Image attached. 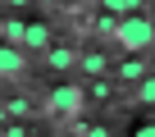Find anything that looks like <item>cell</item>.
Segmentation results:
<instances>
[{
    "label": "cell",
    "instance_id": "1",
    "mask_svg": "<svg viewBox=\"0 0 155 137\" xmlns=\"http://www.w3.org/2000/svg\"><path fill=\"white\" fill-rule=\"evenodd\" d=\"M114 37H119V46L132 50V55H150V50H155V23H150L146 14H123V18L114 23Z\"/></svg>",
    "mask_w": 155,
    "mask_h": 137
},
{
    "label": "cell",
    "instance_id": "2",
    "mask_svg": "<svg viewBox=\"0 0 155 137\" xmlns=\"http://www.w3.org/2000/svg\"><path fill=\"white\" fill-rule=\"evenodd\" d=\"M82 101H87V92H78V87L59 82V87H50L46 110H50V119H68V114H78V105H82Z\"/></svg>",
    "mask_w": 155,
    "mask_h": 137
},
{
    "label": "cell",
    "instance_id": "3",
    "mask_svg": "<svg viewBox=\"0 0 155 137\" xmlns=\"http://www.w3.org/2000/svg\"><path fill=\"white\" fill-rule=\"evenodd\" d=\"M23 73V46L9 41V46H0V78H14Z\"/></svg>",
    "mask_w": 155,
    "mask_h": 137
},
{
    "label": "cell",
    "instance_id": "4",
    "mask_svg": "<svg viewBox=\"0 0 155 137\" xmlns=\"http://www.w3.org/2000/svg\"><path fill=\"white\" fill-rule=\"evenodd\" d=\"M50 46V28L46 23H28V32H23V50H46Z\"/></svg>",
    "mask_w": 155,
    "mask_h": 137
},
{
    "label": "cell",
    "instance_id": "5",
    "mask_svg": "<svg viewBox=\"0 0 155 137\" xmlns=\"http://www.w3.org/2000/svg\"><path fill=\"white\" fill-rule=\"evenodd\" d=\"M46 64H50V68H73L78 55H73L68 46H55V50H46Z\"/></svg>",
    "mask_w": 155,
    "mask_h": 137
},
{
    "label": "cell",
    "instance_id": "6",
    "mask_svg": "<svg viewBox=\"0 0 155 137\" xmlns=\"http://www.w3.org/2000/svg\"><path fill=\"white\" fill-rule=\"evenodd\" d=\"M101 5H105V14H141V0H101Z\"/></svg>",
    "mask_w": 155,
    "mask_h": 137
},
{
    "label": "cell",
    "instance_id": "7",
    "mask_svg": "<svg viewBox=\"0 0 155 137\" xmlns=\"http://www.w3.org/2000/svg\"><path fill=\"white\" fill-rule=\"evenodd\" d=\"M119 78H123V82H141V78H146L141 59H123V64H119Z\"/></svg>",
    "mask_w": 155,
    "mask_h": 137
},
{
    "label": "cell",
    "instance_id": "8",
    "mask_svg": "<svg viewBox=\"0 0 155 137\" xmlns=\"http://www.w3.org/2000/svg\"><path fill=\"white\" fill-rule=\"evenodd\" d=\"M137 101H141V105H155V73H146V78L137 82Z\"/></svg>",
    "mask_w": 155,
    "mask_h": 137
},
{
    "label": "cell",
    "instance_id": "9",
    "mask_svg": "<svg viewBox=\"0 0 155 137\" xmlns=\"http://www.w3.org/2000/svg\"><path fill=\"white\" fill-rule=\"evenodd\" d=\"M78 64H82L87 73H105V55H96V50H91V55H82Z\"/></svg>",
    "mask_w": 155,
    "mask_h": 137
},
{
    "label": "cell",
    "instance_id": "10",
    "mask_svg": "<svg viewBox=\"0 0 155 137\" xmlns=\"http://www.w3.org/2000/svg\"><path fill=\"white\" fill-rule=\"evenodd\" d=\"M9 5H32V0H9Z\"/></svg>",
    "mask_w": 155,
    "mask_h": 137
},
{
    "label": "cell",
    "instance_id": "11",
    "mask_svg": "<svg viewBox=\"0 0 155 137\" xmlns=\"http://www.w3.org/2000/svg\"><path fill=\"white\" fill-rule=\"evenodd\" d=\"M150 64H155V59H150Z\"/></svg>",
    "mask_w": 155,
    "mask_h": 137
}]
</instances>
